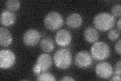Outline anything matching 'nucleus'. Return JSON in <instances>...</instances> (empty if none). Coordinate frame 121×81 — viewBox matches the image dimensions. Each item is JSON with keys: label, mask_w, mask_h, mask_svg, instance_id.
<instances>
[{"label": "nucleus", "mask_w": 121, "mask_h": 81, "mask_svg": "<svg viewBox=\"0 0 121 81\" xmlns=\"http://www.w3.org/2000/svg\"><path fill=\"white\" fill-rule=\"evenodd\" d=\"M83 36L87 42L93 43L97 42L99 38V34L95 28L89 26L84 30Z\"/></svg>", "instance_id": "14"}, {"label": "nucleus", "mask_w": 121, "mask_h": 81, "mask_svg": "<svg viewBox=\"0 0 121 81\" xmlns=\"http://www.w3.org/2000/svg\"><path fill=\"white\" fill-rule=\"evenodd\" d=\"M40 33L35 29H30L25 32L23 36V42L27 46H35L39 43Z\"/></svg>", "instance_id": "9"}, {"label": "nucleus", "mask_w": 121, "mask_h": 81, "mask_svg": "<svg viewBox=\"0 0 121 81\" xmlns=\"http://www.w3.org/2000/svg\"><path fill=\"white\" fill-rule=\"evenodd\" d=\"M40 46L43 51L49 53L55 49V44L53 40L50 38H45L41 41Z\"/></svg>", "instance_id": "15"}, {"label": "nucleus", "mask_w": 121, "mask_h": 81, "mask_svg": "<svg viewBox=\"0 0 121 81\" xmlns=\"http://www.w3.org/2000/svg\"><path fill=\"white\" fill-rule=\"evenodd\" d=\"M121 19L120 18L119 19L118 22H117V27H118V29L119 31H121Z\"/></svg>", "instance_id": "24"}, {"label": "nucleus", "mask_w": 121, "mask_h": 81, "mask_svg": "<svg viewBox=\"0 0 121 81\" xmlns=\"http://www.w3.org/2000/svg\"><path fill=\"white\" fill-rule=\"evenodd\" d=\"M75 63L79 68H88L92 63V56L87 51H81L75 55Z\"/></svg>", "instance_id": "7"}, {"label": "nucleus", "mask_w": 121, "mask_h": 81, "mask_svg": "<svg viewBox=\"0 0 121 81\" xmlns=\"http://www.w3.org/2000/svg\"><path fill=\"white\" fill-rule=\"evenodd\" d=\"M64 20L62 15L56 11L48 13L44 19V24L48 29L56 30L63 26Z\"/></svg>", "instance_id": "4"}, {"label": "nucleus", "mask_w": 121, "mask_h": 81, "mask_svg": "<svg viewBox=\"0 0 121 81\" xmlns=\"http://www.w3.org/2000/svg\"><path fill=\"white\" fill-rule=\"evenodd\" d=\"M37 81H55L56 79L55 76L52 75L50 72H43L41 73L39 76H37Z\"/></svg>", "instance_id": "17"}, {"label": "nucleus", "mask_w": 121, "mask_h": 81, "mask_svg": "<svg viewBox=\"0 0 121 81\" xmlns=\"http://www.w3.org/2000/svg\"><path fill=\"white\" fill-rule=\"evenodd\" d=\"M75 80L71 76H66L60 79V81H75Z\"/></svg>", "instance_id": "22"}, {"label": "nucleus", "mask_w": 121, "mask_h": 81, "mask_svg": "<svg viewBox=\"0 0 121 81\" xmlns=\"http://www.w3.org/2000/svg\"><path fill=\"white\" fill-rule=\"evenodd\" d=\"M115 17L107 12H101L94 17L93 23L95 29L101 32L111 30L115 24Z\"/></svg>", "instance_id": "1"}, {"label": "nucleus", "mask_w": 121, "mask_h": 81, "mask_svg": "<svg viewBox=\"0 0 121 81\" xmlns=\"http://www.w3.org/2000/svg\"><path fill=\"white\" fill-rule=\"evenodd\" d=\"M13 42V37L9 30L5 28L0 29V45L1 47H6L10 46Z\"/></svg>", "instance_id": "13"}, {"label": "nucleus", "mask_w": 121, "mask_h": 81, "mask_svg": "<svg viewBox=\"0 0 121 81\" xmlns=\"http://www.w3.org/2000/svg\"><path fill=\"white\" fill-rule=\"evenodd\" d=\"M72 39V38L70 32L67 29H60L56 33V42L58 46L60 47H64L70 45Z\"/></svg>", "instance_id": "10"}, {"label": "nucleus", "mask_w": 121, "mask_h": 81, "mask_svg": "<svg viewBox=\"0 0 121 81\" xmlns=\"http://www.w3.org/2000/svg\"><path fill=\"white\" fill-rule=\"evenodd\" d=\"M111 81H121V76L115 75L111 79Z\"/></svg>", "instance_id": "23"}, {"label": "nucleus", "mask_w": 121, "mask_h": 81, "mask_svg": "<svg viewBox=\"0 0 121 81\" xmlns=\"http://www.w3.org/2000/svg\"><path fill=\"white\" fill-rule=\"evenodd\" d=\"M92 57L96 60H104L109 57L111 54V49L108 45L103 41L96 42L90 49Z\"/></svg>", "instance_id": "3"}, {"label": "nucleus", "mask_w": 121, "mask_h": 81, "mask_svg": "<svg viewBox=\"0 0 121 81\" xmlns=\"http://www.w3.org/2000/svg\"><path fill=\"white\" fill-rule=\"evenodd\" d=\"M121 40H119L118 42H117L115 46V49L116 52L119 55L121 54Z\"/></svg>", "instance_id": "21"}, {"label": "nucleus", "mask_w": 121, "mask_h": 81, "mask_svg": "<svg viewBox=\"0 0 121 81\" xmlns=\"http://www.w3.org/2000/svg\"><path fill=\"white\" fill-rule=\"evenodd\" d=\"M16 62V56L13 52L9 50L3 49L0 51V67L9 69Z\"/></svg>", "instance_id": "6"}, {"label": "nucleus", "mask_w": 121, "mask_h": 81, "mask_svg": "<svg viewBox=\"0 0 121 81\" xmlns=\"http://www.w3.org/2000/svg\"><path fill=\"white\" fill-rule=\"evenodd\" d=\"M121 61L119 60L115 65V75L121 76Z\"/></svg>", "instance_id": "20"}, {"label": "nucleus", "mask_w": 121, "mask_h": 81, "mask_svg": "<svg viewBox=\"0 0 121 81\" xmlns=\"http://www.w3.org/2000/svg\"><path fill=\"white\" fill-rule=\"evenodd\" d=\"M95 71L97 76L103 79L110 78L113 72L112 65L105 61L98 63L96 65Z\"/></svg>", "instance_id": "8"}, {"label": "nucleus", "mask_w": 121, "mask_h": 81, "mask_svg": "<svg viewBox=\"0 0 121 81\" xmlns=\"http://www.w3.org/2000/svg\"><path fill=\"white\" fill-rule=\"evenodd\" d=\"M112 15L114 17H120L121 14V6L120 4H116L113 6L111 9Z\"/></svg>", "instance_id": "19"}, {"label": "nucleus", "mask_w": 121, "mask_h": 81, "mask_svg": "<svg viewBox=\"0 0 121 81\" xmlns=\"http://www.w3.org/2000/svg\"><path fill=\"white\" fill-rule=\"evenodd\" d=\"M40 33L41 37H44L45 35V33H44L43 32H41Z\"/></svg>", "instance_id": "25"}, {"label": "nucleus", "mask_w": 121, "mask_h": 81, "mask_svg": "<svg viewBox=\"0 0 121 81\" xmlns=\"http://www.w3.org/2000/svg\"><path fill=\"white\" fill-rule=\"evenodd\" d=\"M52 64L51 56L47 53H43L38 57L36 63L34 65L32 71L35 74L39 75L46 71Z\"/></svg>", "instance_id": "5"}, {"label": "nucleus", "mask_w": 121, "mask_h": 81, "mask_svg": "<svg viewBox=\"0 0 121 81\" xmlns=\"http://www.w3.org/2000/svg\"><path fill=\"white\" fill-rule=\"evenodd\" d=\"M54 61L56 67L62 69H67L70 67L72 61L71 53L67 49H60L55 53Z\"/></svg>", "instance_id": "2"}, {"label": "nucleus", "mask_w": 121, "mask_h": 81, "mask_svg": "<svg viewBox=\"0 0 121 81\" xmlns=\"http://www.w3.org/2000/svg\"><path fill=\"white\" fill-rule=\"evenodd\" d=\"M21 4L18 0H8L6 3L7 8L11 11H16L19 9Z\"/></svg>", "instance_id": "16"}, {"label": "nucleus", "mask_w": 121, "mask_h": 81, "mask_svg": "<svg viewBox=\"0 0 121 81\" xmlns=\"http://www.w3.org/2000/svg\"><path fill=\"white\" fill-rule=\"evenodd\" d=\"M16 21L15 14L10 10L3 11L1 14V24L5 26H10L14 24Z\"/></svg>", "instance_id": "12"}, {"label": "nucleus", "mask_w": 121, "mask_h": 81, "mask_svg": "<svg viewBox=\"0 0 121 81\" xmlns=\"http://www.w3.org/2000/svg\"><path fill=\"white\" fill-rule=\"evenodd\" d=\"M120 36V31L117 29H111L108 34V38L111 41L117 40L119 38Z\"/></svg>", "instance_id": "18"}, {"label": "nucleus", "mask_w": 121, "mask_h": 81, "mask_svg": "<svg viewBox=\"0 0 121 81\" xmlns=\"http://www.w3.org/2000/svg\"><path fill=\"white\" fill-rule=\"evenodd\" d=\"M83 23L81 15L77 13H72L68 16L66 19L67 25L72 29H76L80 27Z\"/></svg>", "instance_id": "11"}]
</instances>
